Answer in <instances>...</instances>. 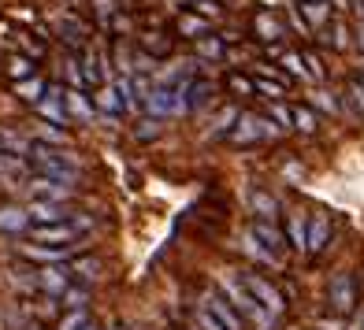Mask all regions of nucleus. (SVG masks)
Returning <instances> with one entry per match:
<instances>
[{"mask_svg":"<svg viewBox=\"0 0 364 330\" xmlns=\"http://www.w3.org/2000/svg\"><path fill=\"white\" fill-rule=\"evenodd\" d=\"M115 330H123V326H115Z\"/></svg>","mask_w":364,"mask_h":330,"instance_id":"864d4df0","label":"nucleus"},{"mask_svg":"<svg viewBox=\"0 0 364 330\" xmlns=\"http://www.w3.org/2000/svg\"><path fill=\"white\" fill-rule=\"evenodd\" d=\"M312 104H316L320 111H331V115H338V111H342L338 101H335V97H331L327 89H316V93H312Z\"/></svg>","mask_w":364,"mask_h":330,"instance_id":"c9c22d12","label":"nucleus"},{"mask_svg":"<svg viewBox=\"0 0 364 330\" xmlns=\"http://www.w3.org/2000/svg\"><path fill=\"white\" fill-rule=\"evenodd\" d=\"M93 104H97V111H101L108 123H115V119H119V115L127 111V108H123V97H119V89H115V86H108V82H105L101 89H97Z\"/></svg>","mask_w":364,"mask_h":330,"instance_id":"9b49d317","label":"nucleus"},{"mask_svg":"<svg viewBox=\"0 0 364 330\" xmlns=\"http://www.w3.org/2000/svg\"><path fill=\"white\" fill-rule=\"evenodd\" d=\"M253 82H257V93H260V97H268L272 104H275V101H283V97H287V86H283L279 78H272V75H257Z\"/></svg>","mask_w":364,"mask_h":330,"instance_id":"4be33fe9","label":"nucleus"},{"mask_svg":"<svg viewBox=\"0 0 364 330\" xmlns=\"http://www.w3.org/2000/svg\"><path fill=\"white\" fill-rule=\"evenodd\" d=\"M357 82H360V86H364V71H360V78H357Z\"/></svg>","mask_w":364,"mask_h":330,"instance_id":"09e8293b","label":"nucleus"},{"mask_svg":"<svg viewBox=\"0 0 364 330\" xmlns=\"http://www.w3.org/2000/svg\"><path fill=\"white\" fill-rule=\"evenodd\" d=\"M227 89H230V93H238V97H253V93H257V82L235 71V75H227Z\"/></svg>","mask_w":364,"mask_h":330,"instance_id":"c85d7f7f","label":"nucleus"},{"mask_svg":"<svg viewBox=\"0 0 364 330\" xmlns=\"http://www.w3.org/2000/svg\"><path fill=\"white\" fill-rule=\"evenodd\" d=\"M242 119V111L238 108H227V111H220V119H216V126H212V134H230V130H235V123Z\"/></svg>","mask_w":364,"mask_h":330,"instance_id":"7c9ffc66","label":"nucleus"},{"mask_svg":"<svg viewBox=\"0 0 364 330\" xmlns=\"http://www.w3.org/2000/svg\"><path fill=\"white\" fill-rule=\"evenodd\" d=\"M205 308H208L212 316H216V319H220V323H223L227 330H242V319H238V308L230 304V301H227L223 293H208V297H205Z\"/></svg>","mask_w":364,"mask_h":330,"instance_id":"9d476101","label":"nucleus"},{"mask_svg":"<svg viewBox=\"0 0 364 330\" xmlns=\"http://www.w3.org/2000/svg\"><path fill=\"white\" fill-rule=\"evenodd\" d=\"M253 211H257V219H272L275 223V216H279V204H275V197L272 193H264V189H257L253 197Z\"/></svg>","mask_w":364,"mask_h":330,"instance_id":"b1692460","label":"nucleus"},{"mask_svg":"<svg viewBox=\"0 0 364 330\" xmlns=\"http://www.w3.org/2000/svg\"><path fill=\"white\" fill-rule=\"evenodd\" d=\"M0 153H8V145H4V134H0Z\"/></svg>","mask_w":364,"mask_h":330,"instance_id":"49530a36","label":"nucleus"},{"mask_svg":"<svg viewBox=\"0 0 364 330\" xmlns=\"http://www.w3.org/2000/svg\"><path fill=\"white\" fill-rule=\"evenodd\" d=\"M297 8H301V15H305V23H309V30L312 26H327V19H331V8L323 4V0H320V4H297Z\"/></svg>","mask_w":364,"mask_h":330,"instance_id":"393cba45","label":"nucleus"},{"mask_svg":"<svg viewBox=\"0 0 364 330\" xmlns=\"http://www.w3.org/2000/svg\"><path fill=\"white\" fill-rule=\"evenodd\" d=\"M242 282H245V290H250L264 308L272 312V316H279V312L287 308V304H283V293H279V290H275L264 275H253V271H250V275H242Z\"/></svg>","mask_w":364,"mask_h":330,"instance_id":"423d86ee","label":"nucleus"},{"mask_svg":"<svg viewBox=\"0 0 364 330\" xmlns=\"http://www.w3.org/2000/svg\"><path fill=\"white\" fill-rule=\"evenodd\" d=\"M245 253H250V256H257V260H264V263H275V260H279L275 253H268V249H264V245L253 238V230H250V238H245Z\"/></svg>","mask_w":364,"mask_h":330,"instance_id":"473e14b6","label":"nucleus"},{"mask_svg":"<svg viewBox=\"0 0 364 330\" xmlns=\"http://www.w3.org/2000/svg\"><path fill=\"white\" fill-rule=\"evenodd\" d=\"M283 126H279L272 115H253V111H242V119L235 123V130L227 134L230 145H257L264 138H279Z\"/></svg>","mask_w":364,"mask_h":330,"instance_id":"f03ea898","label":"nucleus"},{"mask_svg":"<svg viewBox=\"0 0 364 330\" xmlns=\"http://www.w3.org/2000/svg\"><path fill=\"white\" fill-rule=\"evenodd\" d=\"M86 330H97V326H86Z\"/></svg>","mask_w":364,"mask_h":330,"instance_id":"603ef678","label":"nucleus"},{"mask_svg":"<svg viewBox=\"0 0 364 330\" xmlns=\"http://www.w3.org/2000/svg\"><path fill=\"white\" fill-rule=\"evenodd\" d=\"M360 15H364V0H360Z\"/></svg>","mask_w":364,"mask_h":330,"instance_id":"3c124183","label":"nucleus"},{"mask_svg":"<svg viewBox=\"0 0 364 330\" xmlns=\"http://www.w3.org/2000/svg\"><path fill=\"white\" fill-rule=\"evenodd\" d=\"M305 63H309V75L320 82V78H323V63H320V56H316V53H305Z\"/></svg>","mask_w":364,"mask_h":330,"instance_id":"a19ab883","label":"nucleus"},{"mask_svg":"<svg viewBox=\"0 0 364 330\" xmlns=\"http://www.w3.org/2000/svg\"><path fill=\"white\" fill-rule=\"evenodd\" d=\"M327 241H331V223H327V216H312V219H309V253L327 249Z\"/></svg>","mask_w":364,"mask_h":330,"instance_id":"a211bd4d","label":"nucleus"},{"mask_svg":"<svg viewBox=\"0 0 364 330\" xmlns=\"http://www.w3.org/2000/svg\"><path fill=\"white\" fill-rule=\"evenodd\" d=\"M71 271H78L86 282H97V275H101V263L97 260H78V263H71Z\"/></svg>","mask_w":364,"mask_h":330,"instance_id":"f704fd0d","label":"nucleus"},{"mask_svg":"<svg viewBox=\"0 0 364 330\" xmlns=\"http://www.w3.org/2000/svg\"><path fill=\"white\" fill-rule=\"evenodd\" d=\"M220 286H223V293H227V301L235 304L238 312H245V316H250V319H253L260 330H272V319H275V316H272V312H268V308H264V304L257 301V297H253L250 290H245V282H242V278H223Z\"/></svg>","mask_w":364,"mask_h":330,"instance_id":"7ed1b4c3","label":"nucleus"},{"mask_svg":"<svg viewBox=\"0 0 364 330\" xmlns=\"http://www.w3.org/2000/svg\"><path fill=\"white\" fill-rule=\"evenodd\" d=\"M71 189H75V186L53 182V178H45V175L30 178V193H34V197H41V201H68V197H71Z\"/></svg>","mask_w":364,"mask_h":330,"instance_id":"ddd939ff","label":"nucleus"},{"mask_svg":"<svg viewBox=\"0 0 364 330\" xmlns=\"http://www.w3.org/2000/svg\"><path fill=\"white\" fill-rule=\"evenodd\" d=\"M97 4V15H101V19H108V15L115 11V0H93Z\"/></svg>","mask_w":364,"mask_h":330,"instance_id":"37998d69","label":"nucleus"},{"mask_svg":"<svg viewBox=\"0 0 364 330\" xmlns=\"http://www.w3.org/2000/svg\"><path fill=\"white\" fill-rule=\"evenodd\" d=\"M331 308L338 312V316H350V312L357 308V286H353V275L350 271H342L331 278Z\"/></svg>","mask_w":364,"mask_h":330,"instance_id":"20e7f679","label":"nucleus"},{"mask_svg":"<svg viewBox=\"0 0 364 330\" xmlns=\"http://www.w3.org/2000/svg\"><path fill=\"white\" fill-rule=\"evenodd\" d=\"M82 75H86L90 86H97V89L105 86V56L97 53V48H86V56H82Z\"/></svg>","mask_w":364,"mask_h":330,"instance_id":"dca6fc26","label":"nucleus"},{"mask_svg":"<svg viewBox=\"0 0 364 330\" xmlns=\"http://www.w3.org/2000/svg\"><path fill=\"white\" fill-rule=\"evenodd\" d=\"M68 115H71V119H78V123H93L97 104H90L82 89H68Z\"/></svg>","mask_w":364,"mask_h":330,"instance_id":"2eb2a0df","label":"nucleus"},{"mask_svg":"<svg viewBox=\"0 0 364 330\" xmlns=\"http://www.w3.org/2000/svg\"><path fill=\"white\" fill-rule=\"evenodd\" d=\"M90 323H86V308L82 312H71V316H63L60 319V330H86Z\"/></svg>","mask_w":364,"mask_h":330,"instance_id":"58836bf2","label":"nucleus"},{"mask_svg":"<svg viewBox=\"0 0 364 330\" xmlns=\"http://www.w3.org/2000/svg\"><path fill=\"white\" fill-rule=\"evenodd\" d=\"M335 8H338V11H346V8H350V0H335Z\"/></svg>","mask_w":364,"mask_h":330,"instance_id":"a18cd8bd","label":"nucleus"},{"mask_svg":"<svg viewBox=\"0 0 364 330\" xmlns=\"http://www.w3.org/2000/svg\"><path fill=\"white\" fill-rule=\"evenodd\" d=\"M253 34H257L260 41L275 45V41H283V38H287V26H283V19H279V15H272V11H257V15H253Z\"/></svg>","mask_w":364,"mask_h":330,"instance_id":"1a4fd4ad","label":"nucleus"},{"mask_svg":"<svg viewBox=\"0 0 364 330\" xmlns=\"http://www.w3.org/2000/svg\"><path fill=\"white\" fill-rule=\"evenodd\" d=\"M30 211L26 208H15V204H0V230L4 234H23V230H30Z\"/></svg>","mask_w":364,"mask_h":330,"instance_id":"f8f14e48","label":"nucleus"},{"mask_svg":"<svg viewBox=\"0 0 364 330\" xmlns=\"http://www.w3.org/2000/svg\"><path fill=\"white\" fill-rule=\"evenodd\" d=\"M56 30H60V38L68 45H82V41H86V26H82L78 19H71V15H63V19L56 23Z\"/></svg>","mask_w":364,"mask_h":330,"instance_id":"5701e85b","label":"nucleus"},{"mask_svg":"<svg viewBox=\"0 0 364 330\" xmlns=\"http://www.w3.org/2000/svg\"><path fill=\"white\" fill-rule=\"evenodd\" d=\"M346 97H350V104H353V111L364 119V86L360 82H350V89H346Z\"/></svg>","mask_w":364,"mask_h":330,"instance_id":"4c0bfd02","label":"nucleus"},{"mask_svg":"<svg viewBox=\"0 0 364 330\" xmlns=\"http://www.w3.org/2000/svg\"><path fill=\"white\" fill-rule=\"evenodd\" d=\"M38 111H41L53 126L71 123V115H68V89H63V86H48V93L41 97V104H38Z\"/></svg>","mask_w":364,"mask_h":330,"instance_id":"0eeeda50","label":"nucleus"},{"mask_svg":"<svg viewBox=\"0 0 364 330\" xmlns=\"http://www.w3.org/2000/svg\"><path fill=\"white\" fill-rule=\"evenodd\" d=\"M15 93H19V101H26V104H41V97L48 93V86L41 78H26V82H15Z\"/></svg>","mask_w":364,"mask_h":330,"instance_id":"412c9836","label":"nucleus"},{"mask_svg":"<svg viewBox=\"0 0 364 330\" xmlns=\"http://www.w3.org/2000/svg\"><path fill=\"white\" fill-rule=\"evenodd\" d=\"M327 41L335 45V48H350V30H346V23H335L327 30Z\"/></svg>","mask_w":364,"mask_h":330,"instance_id":"e433bc0d","label":"nucleus"},{"mask_svg":"<svg viewBox=\"0 0 364 330\" xmlns=\"http://www.w3.org/2000/svg\"><path fill=\"white\" fill-rule=\"evenodd\" d=\"M26 260H41V263H63L68 260V249H53V245H23Z\"/></svg>","mask_w":364,"mask_h":330,"instance_id":"aec40b11","label":"nucleus"},{"mask_svg":"<svg viewBox=\"0 0 364 330\" xmlns=\"http://www.w3.org/2000/svg\"><path fill=\"white\" fill-rule=\"evenodd\" d=\"M8 75H11V82H26V78H34V60H26V56H11V60H8Z\"/></svg>","mask_w":364,"mask_h":330,"instance_id":"cd10ccee","label":"nucleus"},{"mask_svg":"<svg viewBox=\"0 0 364 330\" xmlns=\"http://www.w3.org/2000/svg\"><path fill=\"white\" fill-rule=\"evenodd\" d=\"M253 238H257L268 253H275V256L283 253V245H287V238L279 234V226H275L272 219H257V223H253Z\"/></svg>","mask_w":364,"mask_h":330,"instance_id":"4468645a","label":"nucleus"},{"mask_svg":"<svg viewBox=\"0 0 364 330\" xmlns=\"http://www.w3.org/2000/svg\"><path fill=\"white\" fill-rule=\"evenodd\" d=\"M38 286L53 297H63L71 290V268H63V263H45L38 271Z\"/></svg>","mask_w":364,"mask_h":330,"instance_id":"6e6552de","label":"nucleus"},{"mask_svg":"<svg viewBox=\"0 0 364 330\" xmlns=\"http://www.w3.org/2000/svg\"><path fill=\"white\" fill-rule=\"evenodd\" d=\"M301 4H320V0H301Z\"/></svg>","mask_w":364,"mask_h":330,"instance_id":"de8ad7c7","label":"nucleus"},{"mask_svg":"<svg viewBox=\"0 0 364 330\" xmlns=\"http://www.w3.org/2000/svg\"><path fill=\"white\" fill-rule=\"evenodd\" d=\"M193 11H197V15H205V19H208V15H212V19H220V8L212 4V0H197Z\"/></svg>","mask_w":364,"mask_h":330,"instance_id":"79ce46f5","label":"nucleus"},{"mask_svg":"<svg viewBox=\"0 0 364 330\" xmlns=\"http://www.w3.org/2000/svg\"><path fill=\"white\" fill-rule=\"evenodd\" d=\"M178 34H182V38L201 41V38H208V19H205V15H197V11L178 15Z\"/></svg>","mask_w":364,"mask_h":330,"instance_id":"6ab92c4d","label":"nucleus"},{"mask_svg":"<svg viewBox=\"0 0 364 330\" xmlns=\"http://www.w3.org/2000/svg\"><path fill=\"white\" fill-rule=\"evenodd\" d=\"M30 163H34L38 175L53 178V182H63V186H78V178H82L78 160L53 145H30Z\"/></svg>","mask_w":364,"mask_h":330,"instance_id":"f257e3e1","label":"nucleus"},{"mask_svg":"<svg viewBox=\"0 0 364 330\" xmlns=\"http://www.w3.org/2000/svg\"><path fill=\"white\" fill-rule=\"evenodd\" d=\"M26 330H41V326H26Z\"/></svg>","mask_w":364,"mask_h":330,"instance_id":"8fccbe9b","label":"nucleus"},{"mask_svg":"<svg viewBox=\"0 0 364 330\" xmlns=\"http://www.w3.org/2000/svg\"><path fill=\"white\" fill-rule=\"evenodd\" d=\"M357 45H360V53H364V23H360V30H357Z\"/></svg>","mask_w":364,"mask_h":330,"instance_id":"c03bdc74","label":"nucleus"},{"mask_svg":"<svg viewBox=\"0 0 364 330\" xmlns=\"http://www.w3.org/2000/svg\"><path fill=\"white\" fill-rule=\"evenodd\" d=\"M193 323H197V330H227L216 316H212V312L201 304V308H197V316H193Z\"/></svg>","mask_w":364,"mask_h":330,"instance_id":"72a5a7b5","label":"nucleus"},{"mask_svg":"<svg viewBox=\"0 0 364 330\" xmlns=\"http://www.w3.org/2000/svg\"><path fill=\"white\" fill-rule=\"evenodd\" d=\"M63 304H68L71 312H82L86 308V290H68L63 293Z\"/></svg>","mask_w":364,"mask_h":330,"instance_id":"ea45409f","label":"nucleus"},{"mask_svg":"<svg viewBox=\"0 0 364 330\" xmlns=\"http://www.w3.org/2000/svg\"><path fill=\"white\" fill-rule=\"evenodd\" d=\"M283 67H287L294 78H312V75H309V63H305L301 53H283Z\"/></svg>","mask_w":364,"mask_h":330,"instance_id":"c756f323","label":"nucleus"},{"mask_svg":"<svg viewBox=\"0 0 364 330\" xmlns=\"http://www.w3.org/2000/svg\"><path fill=\"white\" fill-rule=\"evenodd\" d=\"M223 53H227V48H223V41L216 34H208V38L197 41V56H201V60H223Z\"/></svg>","mask_w":364,"mask_h":330,"instance_id":"bb28decb","label":"nucleus"},{"mask_svg":"<svg viewBox=\"0 0 364 330\" xmlns=\"http://www.w3.org/2000/svg\"><path fill=\"white\" fill-rule=\"evenodd\" d=\"M320 126V115L312 108H294V130H301V134H316Z\"/></svg>","mask_w":364,"mask_h":330,"instance_id":"a878e982","label":"nucleus"},{"mask_svg":"<svg viewBox=\"0 0 364 330\" xmlns=\"http://www.w3.org/2000/svg\"><path fill=\"white\" fill-rule=\"evenodd\" d=\"M30 219H34V226H48V223H68L75 219V211L63 204V201H41V197H34V201L26 204Z\"/></svg>","mask_w":364,"mask_h":330,"instance_id":"39448f33","label":"nucleus"},{"mask_svg":"<svg viewBox=\"0 0 364 330\" xmlns=\"http://www.w3.org/2000/svg\"><path fill=\"white\" fill-rule=\"evenodd\" d=\"M287 241L294 245L297 253H309V219L301 216V211H294L290 223H287Z\"/></svg>","mask_w":364,"mask_h":330,"instance_id":"f3484780","label":"nucleus"},{"mask_svg":"<svg viewBox=\"0 0 364 330\" xmlns=\"http://www.w3.org/2000/svg\"><path fill=\"white\" fill-rule=\"evenodd\" d=\"M268 115H272V119H275L279 126H283V130H290V126H294V108H287L283 101H275V104L268 108Z\"/></svg>","mask_w":364,"mask_h":330,"instance_id":"2f4dec72","label":"nucleus"}]
</instances>
